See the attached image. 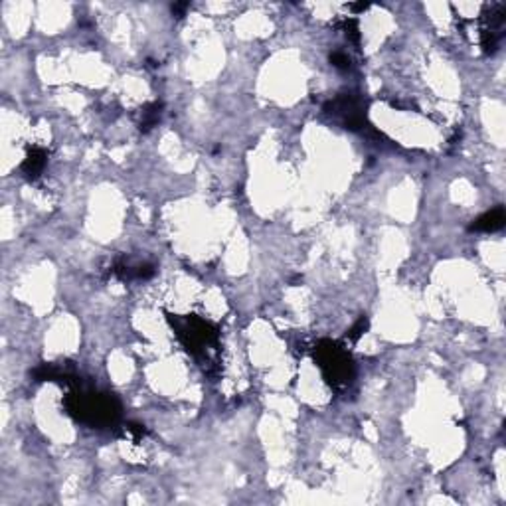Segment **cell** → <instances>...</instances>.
I'll return each mask as SVG.
<instances>
[{"instance_id": "cell-1", "label": "cell", "mask_w": 506, "mask_h": 506, "mask_svg": "<svg viewBox=\"0 0 506 506\" xmlns=\"http://www.w3.org/2000/svg\"><path fill=\"white\" fill-rule=\"evenodd\" d=\"M73 384L76 388L66 398V409L71 418L78 419L79 423L99 429L111 428L117 423L121 418V406L117 399L109 394H101L81 386L78 378H73Z\"/></svg>"}, {"instance_id": "cell-2", "label": "cell", "mask_w": 506, "mask_h": 506, "mask_svg": "<svg viewBox=\"0 0 506 506\" xmlns=\"http://www.w3.org/2000/svg\"><path fill=\"white\" fill-rule=\"evenodd\" d=\"M172 329L178 334L180 342L192 356H206L210 360V348H216L218 344V331L210 322L202 321L198 317H168Z\"/></svg>"}, {"instance_id": "cell-3", "label": "cell", "mask_w": 506, "mask_h": 506, "mask_svg": "<svg viewBox=\"0 0 506 506\" xmlns=\"http://www.w3.org/2000/svg\"><path fill=\"white\" fill-rule=\"evenodd\" d=\"M314 358L321 366L322 374L332 388H346L354 376L351 354L341 344L332 341H321L314 348Z\"/></svg>"}, {"instance_id": "cell-4", "label": "cell", "mask_w": 506, "mask_h": 506, "mask_svg": "<svg viewBox=\"0 0 506 506\" xmlns=\"http://www.w3.org/2000/svg\"><path fill=\"white\" fill-rule=\"evenodd\" d=\"M326 113L332 117L341 119L346 129L358 131L366 125V111H364V99L358 93H342L334 98L326 105Z\"/></svg>"}, {"instance_id": "cell-5", "label": "cell", "mask_w": 506, "mask_h": 506, "mask_svg": "<svg viewBox=\"0 0 506 506\" xmlns=\"http://www.w3.org/2000/svg\"><path fill=\"white\" fill-rule=\"evenodd\" d=\"M113 275H117L119 279H123V281H131V279H148V277H153V265H148V263H135L131 261V259H119L115 265H113Z\"/></svg>"}, {"instance_id": "cell-6", "label": "cell", "mask_w": 506, "mask_h": 506, "mask_svg": "<svg viewBox=\"0 0 506 506\" xmlns=\"http://www.w3.org/2000/svg\"><path fill=\"white\" fill-rule=\"evenodd\" d=\"M505 210L502 208H495L490 210L487 214H483L481 218H477L473 224H471V230L473 232H497L505 225Z\"/></svg>"}, {"instance_id": "cell-7", "label": "cell", "mask_w": 506, "mask_h": 506, "mask_svg": "<svg viewBox=\"0 0 506 506\" xmlns=\"http://www.w3.org/2000/svg\"><path fill=\"white\" fill-rule=\"evenodd\" d=\"M44 166H46V151L40 148V146H32L26 158H24V163H22V172L28 178H38L44 170Z\"/></svg>"}, {"instance_id": "cell-8", "label": "cell", "mask_w": 506, "mask_h": 506, "mask_svg": "<svg viewBox=\"0 0 506 506\" xmlns=\"http://www.w3.org/2000/svg\"><path fill=\"white\" fill-rule=\"evenodd\" d=\"M160 113H163V105L160 103H153V105H146L145 111H143V119H141V129L143 131H148L158 123L160 119Z\"/></svg>"}, {"instance_id": "cell-9", "label": "cell", "mask_w": 506, "mask_h": 506, "mask_svg": "<svg viewBox=\"0 0 506 506\" xmlns=\"http://www.w3.org/2000/svg\"><path fill=\"white\" fill-rule=\"evenodd\" d=\"M331 61L334 68L339 69H348L351 68V56L348 54H344V52H334L331 54Z\"/></svg>"}, {"instance_id": "cell-10", "label": "cell", "mask_w": 506, "mask_h": 506, "mask_svg": "<svg viewBox=\"0 0 506 506\" xmlns=\"http://www.w3.org/2000/svg\"><path fill=\"white\" fill-rule=\"evenodd\" d=\"M366 331H368V319H364V317H362L360 321L356 322L351 331H348V339H351L352 342H356Z\"/></svg>"}]
</instances>
